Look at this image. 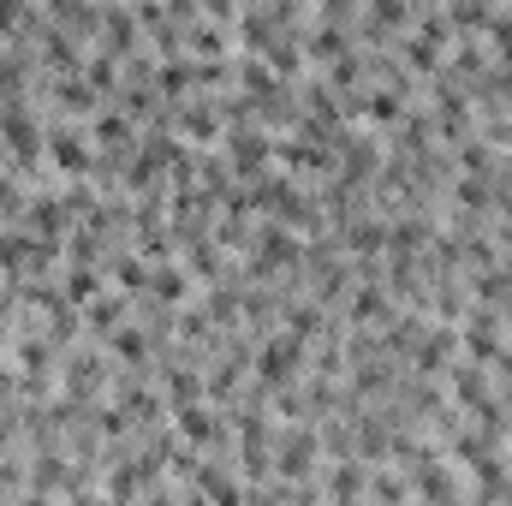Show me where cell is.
Returning <instances> with one entry per match:
<instances>
[{"label": "cell", "instance_id": "6da1fadb", "mask_svg": "<svg viewBox=\"0 0 512 506\" xmlns=\"http://www.w3.org/2000/svg\"><path fill=\"white\" fill-rule=\"evenodd\" d=\"M42 149H48V161H54L60 173H90V167H96V155L84 149V137L72 126H48V143H42Z\"/></svg>", "mask_w": 512, "mask_h": 506}, {"label": "cell", "instance_id": "7a4b0ae2", "mask_svg": "<svg viewBox=\"0 0 512 506\" xmlns=\"http://www.w3.org/2000/svg\"><path fill=\"white\" fill-rule=\"evenodd\" d=\"M96 149H102V155H114V161H126V155H131V120H126V114H114V108H102V114H96Z\"/></svg>", "mask_w": 512, "mask_h": 506}, {"label": "cell", "instance_id": "3957f363", "mask_svg": "<svg viewBox=\"0 0 512 506\" xmlns=\"http://www.w3.org/2000/svg\"><path fill=\"white\" fill-rule=\"evenodd\" d=\"M179 423H185V441H191V447H227V429H221V417H215V411L185 405V411H179Z\"/></svg>", "mask_w": 512, "mask_h": 506}, {"label": "cell", "instance_id": "277c9868", "mask_svg": "<svg viewBox=\"0 0 512 506\" xmlns=\"http://www.w3.org/2000/svg\"><path fill=\"white\" fill-rule=\"evenodd\" d=\"M143 292L161 298V304H191V274H185V268H155Z\"/></svg>", "mask_w": 512, "mask_h": 506}, {"label": "cell", "instance_id": "5b68a950", "mask_svg": "<svg viewBox=\"0 0 512 506\" xmlns=\"http://www.w3.org/2000/svg\"><path fill=\"white\" fill-rule=\"evenodd\" d=\"M108 346H114L126 364H143V358H149V340H143V328H120V334H108Z\"/></svg>", "mask_w": 512, "mask_h": 506}, {"label": "cell", "instance_id": "8992f818", "mask_svg": "<svg viewBox=\"0 0 512 506\" xmlns=\"http://www.w3.org/2000/svg\"><path fill=\"white\" fill-rule=\"evenodd\" d=\"M120 316H126L120 298H96V304H90V322H96V328H108V322H120Z\"/></svg>", "mask_w": 512, "mask_h": 506}]
</instances>
